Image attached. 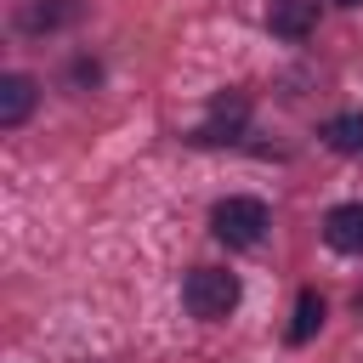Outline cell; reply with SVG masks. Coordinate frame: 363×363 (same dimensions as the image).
<instances>
[{
  "instance_id": "obj_1",
  "label": "cell",
  "mask_w": 363,
  "mask_h": 363,
  "mask_svg": "<svg viewBox=\"0 0 363 363\" xmlns=\"http://www.w3.org/2000/svg\"><path fill=\"white\" fill-rule=\"evenodd\" d=\"M238 278L227 272V267H193L187 272V284H182V301H187V312L199 318V323H221V318H233V306H238Z\"/></svg>"
},
{
  "instance_id": "obj_2",
  "label": "cell",
  "mask_w": 363,
  "mask_h": 363,
  "mask_svg": "<svg viewBox=\"0 0 363 363\" xmlns=\"http://www.w3.org/2000/svg\"><path fill=\"white\" fill-rule=\"evenodd\" d=\"M210 233H216L227 250H250V244H261V233H267V204H261V199H221V204L210 210Z\"/></svg>"
},
{
  "instance_id": "obj_3",
  "label": "cell",
  "mask_w": 363,
  "mask_h": 363,
  "mask_svg": "<svg viewBox=\"0 0 363 363\" xmlns=\"http://www.w3.org/2000/svg\"><path fill=\"white\" fill-rule=\"evenodd\" d=\"M244 119H250V102H244V96H216V102H210V119L193 130V142H199V147H221V142H238Z\"/></svg>"
},
{
  "instance_id": "obj_4",
  "label": "cell",
  "mask_w": 363,
  "mask_h": 363,
  "mask_svg": "<svg viewBox=\"0 0 363 363\" xmlns=\"http://www.w3.org/2000/svg\"><path fill=\"white\" fill-rule=\"evenodd\" d=\"M267 28L278 40H306L318 28V0H272L267 6Z\"/></svg>"
},
{
  "instance_id": "obj_5",
  "label": "cell",
  "mask_w": 363,
  "mask_h": 363,
  "mask_svg": "<svg viewBox=\"0 0 363 363\" xmlns=\"http://www.w3.org/2000/svg\"><path fill=\"white\" fill-rule=\"evenodd\" d=\"M323 238H329V250H340V255H363V199H357V204H335V210L323 216Z\"/></svg>"
},
{
  "instance_id": "obj_6",
  "label": "cell",
  "mask_w": 363,
  "mask_h": 363,
  "mask_svg": "<svg viewBox=\"0 0 363 363\" xmlns=\"http://www.w3.org/2000/svg\"><path fill=\"white\" fill-rule=\"evenodd\" d=\"M79 11H85V0H34V6L23 11V28H28V34H51V28L79 23Z\"/></svg>"
},
{
  "instance_id": "obj_7",
  "label": "cell",
  "mask_w": 363,
  "mask_h": 363,
  "mask_svg": "<svg viewBox=\"0 0 363 363\" xmlns=\"http://www.w3.org/2000/svg\"><path fill=\"white\" fill-rule=\"evenodd\" d=\"M28 108H34V79H28V74H6V79H0V125L17 130V125L28 119Z\"/></svg>"
},
{
  "instance_id": "obj_8",
  "label": "cell",
  "mask_w": 363,
  "mask_h": 363,
  "mask_svg": "<svg viewBox=\"0 0 363 363\" xmlns=\"http://www.w3.org/2000/svg\"><path fill=\"white\" fill-rule=\"evenodd\" d=\"M318 329H323V295L318 289H301L295 295V318H289V346H306Z\"/></svg>"
},
{
  "instance_id": "obj_9",
  "label": "cell",
  "mask_w": 363,
  "mask_h": 363,
  "mask_svg": "<svg viewBox=\"0 0 363 363\" xmlns=\"http://www.w3.org/2000/svg\"><path fill=\"white\" fill-rule=\"evenodd\" d=\"M323 142L335 153H363V113H335L323 119Z\"/></svg>"
},
{
  "instance_id": "obj_10",
  "label": "cell",
  "mask_w": 363,
  "mask_h": 363,
  "mask_svg": "<svg viewBox=\"0 0 363 363\" xmlns=\"http://www.w3.org/2000/svg\"><path fill=\"white\" fill-rule=\"evenodd\" d=\"M335 6H363V0H335Z\"/></svg>"
}]
</instances>
